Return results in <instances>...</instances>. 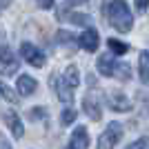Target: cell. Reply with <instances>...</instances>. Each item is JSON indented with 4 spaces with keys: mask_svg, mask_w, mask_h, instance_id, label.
Returning <instances> with one entry per match:
<instances>
[{
    "mask_svg": "<svg viewBox=\"0 0 149 149\" xmlns=\"http://www.w3.org/2000/svg\"><path fill=\"white\" fill-rule=\"evenodd\" d=\"M107 20L116 31H129L134 27V16L129 11V5L125 0H111L107 7Z\"/></svg>",
    "mask_w": 149,
    "mask_h": 149,
    "instance_id": "cell-1",
    "label": "cell"
},
{
    "mask_svg": "<svg viewBox=\"0 0 149 149\" xmlns=\"http://www.w3.org/2000/svg\"><path fill=\"white\" fill-rule=\"evenodd\" d=\"M123 138V125L120 123H111L98 138V149H113L118 145V140Z\"/></svg>",
    "mask_w": 149,
    "mask_h": 149,
    "instance_id": "cell-2",
    "label": "cell"
},
{
    "mask_svg": "<svg viewBox=\"0 0 149 149\" xmlns=\"http://www.w3.org/2000/svg\"><path fill=\"white\" fill-rule=\"evenodd\" d=\"M18 67H20V60L9 47L0 49V74L2 76H13L18 71Z\"/></svg>",
    "mask_w": 149,
    "mask_h": 149,
    "instance_id": "cell-3",
    "label": "cell"
},
{
    "mask_svg": "<svg viewBox=\"0 0 149 149\" xmlns=\"http://www.w3.org/2000/svg\"><path fill=\"white\" fill-rule=\"evenodd\" d=\"M20 56L25 58L31 67H42L45 65V54L40 49H36L31 42H22L20 45Z\"/></svg>",
    "mask_w": 149,
    "mask_h": 149,
    "instance_id": "cell-4",
    "label": "cell"
},
{
    "mask_svg": "<svg viewBox=\"0 0 149 149\" xmlns=\"http://www.w3.org/2000/svg\"><path fill=\"white\" fill-rule=\"evenodd\" d=\"M51 87H54L56 96L62 100V102H71V100H74V93H71L74 87H69L65 78H58V76L54 74V76H51Z\"/></svg>",
    "mask_w": 149,
    "mask_h": 149,
    "instance_id": "cell-5",
    "label": "cell"
},
{
    "mask_svg": "<svg viewBox=\"0 0 149 149\" xmlns=\"http://www.w3.org/2000/svg\"><path fill=\"white\" fill-rule=\"evenodd\" d=\"M78 45H80L85 51L93 54V51L98 49V45H100V36H98V31H96V29H85V31L80 33V38H78Z\"/></svg>",
    "mask_w": 149,
    "mask_h": 149,
    "instance_id": "cell-6",
    "label": "cell"
},
{
    "mask_svg": "<svg viewBox=\"0 0 149 149\" xmlns=\"http://www.w3.org/2000/svg\"><path fill=\"white\" fill-rule=\"evenodd\" d=\"M107 102H109V107H111L113 111H129L131 109L129 98L123 91H109L107 93Z\"/></svg>",
    "mask_w": 149,
    "mask_h": 149,
    "instance_id": "cell-7",
    "label": "cell"
},
{
    "mask_svg": "<svg viewBox=\"0 0 149 149\" xmlns=\"http://www.w3.org/2000/svg\"><path fill=\"white\" fill-rule=\"evenodd\" d=\"M82 107H85V111H87V116L91 120H100V118H102L100 102H98V96H96V93L89 91L87 96H85V100H82Z\"/></svg>",
    "mask_w": 149,
    "mask_h": 149,
    "instance_id": "cell-8",
    "label": "cell"
},
{
    "mask_svg": "<svg viewBox=\"0 0 149 149\" xmlns=\"http://www.w3.org/2000/svg\"><path fill=\"white\" fill-rule=\"evenodd\" d=\"M96 69H98V74H102V76H113V69H116L113 54H102V56H98Z\"/></svg>",
    "mask_w": 149,
    "mask_h": 149,
    "instance_id": "cell-9",
    "label": "cell"
},
{
    "mask_svg": "<svg viewBox=\"0 0 149 149\" xmlns=\"http://www.w3.org/2000/svg\"><path fill=\"white\" fill-rule=\"evenodd\" d=\"M71 147L76 149H87L89 147V134L85 127H76V131L71 134Z\"/></svg>",
    "mask_w": 149,
    "mask_h": 149,
    "instance_id": "cell-10",
    "label": "cell"
},
{
    "mask_svg": "<svg viewBox=\"0 0 149 149\" xmlns=\"http://www.w3.org/2000/svg\"><path fill=\"white\" fill-rule=\"evenodd\" d=\"M5 123L9 125V129H11V134L16 138H22L25 131H22V123H20V118H18V113H16V111H7L5 113Z\"/></svg>",
    "mask_w": 149,
    "mask_h": 149,
    "instance_id": "cell-11",
    "label": "cell"
},
{
    "mask_svg": "<svg viewBox=\"0 0 149 149\" xmlns=\"http://www.w3.org/2000/svg\"><path fill=\"white\" fill-rule=\"evenodd\" d=\"M16 87H18V91L22 93V96H31V93L36 91V87H38V82L31 78V76H20L18 78V82H16Z\"/></svg>",
    "mask_w": 149,
    "mask_h": 149,
    "instance_id": "cell-12",
    "label": "cell"
},
{
    "mask_svg": "<svg viewBox=\"0 0 149 149\" xmlns=\"http://www.w3.org/2000/svg\"><path fill=\"white\" fill-rule=\"evenodd\" d=\"M62 78L67 80V85H69V87H74V89L78 87V85H80V71H78V67H76V65H69V67L65 69Z\"/></svg>",
    "mask_w": 149,
    "mask_h": 149,
    "instance_id": "cell-13",
    "label": "cell"
},
{
    "mask_svg": "<svg viewBox=\"0 0 149 149\" xmlns=\"http://www.w3.org/2000/svg\"><path fill=\"white\" fill-rule=\"evenodd\" d=\"M138 74H140V80L149 82V51L140 54V60H138Z\"/></svg>",
    "mask_w": 149,
    "mask_h": 149,
    "instance_id": "cell-14",
    "label": "cell"
},
{
    "mask_svg": "<svg viewBox=\"0 0 149 149\" xmlns=\"http://www.w3.org/2000/svg\"><path fill=\"white\" fill-rule=\"evenodd\" d=\"M107 45H109V49H111L113 56H123V54H127L129 51V47L125 42H120V40H116V38H109L107 40Z\"/></svg>",
    "mask_w": 149,
    "mask_h": 149,
    "instance_id": "cell-15",
    "label": "cell"
},
{
    "mask_svg": "<svg viewBox=\"0 0 149 149\" xmlns=\"http://www.w3.org/2000/svg\"><path fill=\"white\" fill-rule=\"evenodd\" d=\"M113 76L118 78V80H129L131 78V69H129V65H125V62H120V65H116V69H113Z\"/></svg>",
    "mask_w": 149,
    "mask_h": 149,
    "instance_id": "cell-16",
    "label": "cell"
},
{
    "mask_svg": "<svg viewBox=\"0 0 149 149\" xmlns=\"http://www.w3.org/2000/svg\"><path fill=\"white\" fill-rule=\"evenodd\" d=\"M0 98L9 100V102H16V100H18V96H16V93H11V89L7 87V85H2V82H0Z\"/></svg>",
    "mask_w": 149,
    "mask_h": 149,
    "instance_id": "cell-17",
    "label": "cell"
},
{
    "mask_svg": "<svg viewBox=\"0 0 149 149\" xmlns=\"http://www.w3.org/2000/svg\"><path fill=\"white\" fill-rule=\"evenodd\" d=\"M67 18H69V22H74V25H87L89 22V16H85V13H69Z\"/></svg>",
    "mask_w": 149,
    "mask_h": 149,
    "instance_id": "cell-18",
    "label": "cell"
},
{
    "mask_svg": "<svg viewBox=\"0 0 149 149\" xmlns=\"http://www.w3.org/2000/svg\"><path fill=\"white\" fill-rule=\"evenodd\" d=\"M74 120H76V109H65V111H62V116H60L62 125H71Z\"/></svg>",
    "mask_w": 149,
    "mask_h": 149,
    "instance_id": "cell-19",
    "label": "cell"
},
{
    "mask_svg": "<svg viewBox=\"0 0 149 149\" xmlns=\"http://www.w3.org/2000/svg\"><path fill=\"white\" fill-rule=\"evenodd\" d=\"M127 149H149V138H138L134 145H129Z\"/></svg>",
    "mask_w": 149,
    "mask_h": 149,
    "instance_id": "cell-20",
    "label": "cell"
},
{
    "mask_svg": "<svg viewBox=\"0 0 149 149\" xmlns=\"http://www.w3.org/2000/svg\"><path fill=\"white\" fill-rule=\"evenodd\" d=\"M71 33H67V31H60V33H58V42H62V45H67V42H71Z\"/></svg>",
    "mask_w": 149,
    "mask_h": 149,
    "instance_id": "cell-21",
    "label": "cell"
},
{
    "mask_svg": "<svg viewBox=\"0 0 149 149\" xmlns=\"http://www.w3.org/2000/svg\"><path fill=\"white\" fill-rule=\"evenodd\" d=\"M36 2L42 7V9H51V7H54V0H36Z\"/></svg>",
    "mask_w": 149,
    "mask_h": 149,
    "instance_id": "cell-22",
    "label": "cell"
},
{
    "mask_svg": "<svg viewBox=\"0 0 149 149\" xmlns=\"http://www.w3.org/2000/svg\"><path fill=\"white\" fill-rule=\"evenodd\" d=\"M147 5H149V0H136V9H138V11H145Z\"/></svg>",
    "mask_w": 149,
    "mask_h": 149,
    "instance_id": "cell-23",
    "label": "cell"
},
{
    "mask_svg": "<svg viewBox=\"0 0 149 149\" xmlns=\"http://www.w3.org/2000/svg\"><path fill=\"white\" fill-rule=\"evenodd\" d=\"M0 149H11V145H9L5 138H2V134H0Z\"/></svg>",
    "mask_w": 149,
    "mask_h": 149,
    "instance_id": "cell-24",
    "label": "cell"
},
{
    "mask_svg": "<svg viewBox=\"0 0 149 149\" xmlns=\"http://www.w3.org/2000/svg\"><path fill=\"white\" fill-rule=\"evenodd\" d=\"M9 5H11V0H0V9H7Z\"/></svg>",
    "mask_w": 149,
    "mask_h": 149,
    "instance_id": "cell-25",
    "label": "cell"
},
{
    "mask_svg": "<svg viewBox=\"0 0 149 149\" xmlns=\"http://www.w3.org/2000/svg\"><path fill=\"white\" fill-rule=\"evenodd\" d=\"M69 2H71V5H85L87 0H69Z\"/></svg>",
    "mask_w": 149,
    "mask_h": 149,
    "instance_id": "cell-26",
    "label": "cell"
},
{
    "mask_svg": "<svg viewBox=\"0 0 149 149\" xmlns=\"http://www.w3.org/2000/svg\"><path fill=\"white\" fill-rule=\"evenodd\" d=\"M67 149H76V147H67Z\"/></svg>",
    "mask_w": 149,
    "mask_h": 149,
    "instance_id": "cell-27",
    "label": "cell"
}]
</instances>
